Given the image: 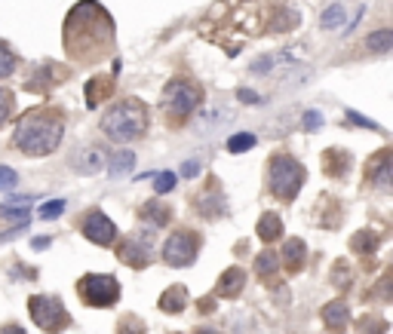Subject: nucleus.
I'll use <instances>...</instances> for the list:
<instances>
[{"instance_id":"obj_15","label":"nucleus","mask_w":393,"mask_h":334,"mask_svg":"<svg viewBox=\"0 0 393 334\" xmlns=\"http://www.w3.org/2000/svg\"><path fill=\"white\" fill-rule=\"evenodd\" d=\"M231 117H234V113L227 111V108H221V104H216V108H206V111L197 117V132H200V135L216 132V129H221L225 123H231Z\"/></svg>"},{"instance_id":"obj_41","label":"nucleus","mask_w":393,"mask_h":334,"mask_svg":"<svg viewBox=\"0 0 393 334\" xmlns=\"http://www.w3.org/2000/svg\"><path fill=\"white\" fill-rule=\"evenodd\" d=\"M0 334H25V328H19V325H6V328H0Z\"/></svg>"},{"instance_id":"obj_1","label":"nucleus","mask_w":393,"mask_h":334,"mask_svg":"<svg viewBox=\"0 0 393 334\" xmlns=\"http://www.w3.org/2000/svg\"><path fill=\"white\" fill-rule=\"evenodd\" d=\"M114 46V19L102 3L83 0L65 19V53L77 65H96Z\"/></svg>"},{"instance_id":"obj_8","label":"nucleus","mask_w":393,"mask_h":334,"mask_svg":"<svg viewBox=\"0 0 393 334\" xmlns=\"http://www.w3.org/2000/svg\"><path fill=\"white\" fill-rule=\"evenodd\" d=\"M77 291H80V301L89 307H111L120 297V282L111 273H87L77 282Z\"/></svg>"},{"instance_id":"obj_36","label":"nucleus","mask_w":393,"mask_h":334,"mask_svg":"<svg viewBox=\"0 0 393 334\" xmlns=\"http://www.w3.org/2000/svg\"><path fill=\"white\" fill-rule=\"evenodd\" d=\"M120 334H145V325H141V319H135V316H123Z\"/></svg>"},{"instance_id":"obj_19","label":"nucleus","mask_w":393,"mask_h":334,"mask_svg":"<svg viewBox=\"0 0 393 334\" xmlns=\"http://www.w3.org/2000/svg\"><path fill=\"white\" fill-rule=\"evenodd\" d=\"M304 258H307V245H304V239H289V243L283 245V261H286V270L298 273V270L304 267Z\"/></svg>"},{"instance_id":"obj_20","label":"nucleus","mask_w":393,"mask_h":334,"mask_svg":"<svg viewBox=\"0 0 393 334\" xmlns=\"http://www.w3.org/2000/svg\"><path fill=\"white\" fill-rule=\"evenodd\" d=\"M188 307V288L184 286H173L160 295V310L163 313H182Z\"/></svg>"},{"instance_id":"obj_30","label":"nucleus","mask_w":393,"mask_h":334,"mask_svg":"<svg viewBox=\"0 0 393 334\" xmlns=\"http://www.w3.org/2000/svg\"><path fill=\"white\" fill-rule=\"evenodd\" d=\"M173 187H175V175H173V172H160V175H154V194H157V196L169 194Z\"/></svg>"},{"instance_id":"obj_7","label":"nucleus","mask_w":393,"mask_h":334,"mask_svg":"<svg viewBox=\"0 0 393 334\" xmlns=\"http://www.w3.org/2000/svg\"><path fill=\"white\" fill-rule=\"evenodd\" d=\"M200 233L188 230V227H182V230H173L166 236V243H163V261H166L169 267H191L197 261L200 254Z\"/></svg>"},{"instance_id":"obj_16","label":"nucleus","mask_w":393,"mask_h":334,"mask_svg":"<svg viewBox=\"0 0 393 334\" xmlns=\"http://www.w3.org/2000/svg\"><path fill=\"white\" fill-rule=\"evenodd\" d=\"M141 218H145L151 227H166L173 221V205H166L160 196H157V200H148L141 205Z\"/></svg>"},{"instance_id":"obj_26","label":"nucleus","mask_w":393,"mask_h":334,"mask_svg":"<svg viewBox=\"0 0 393 334\" xmlns=\"http://www.w3.org/2000/svg\"><path fill=\"white\" fill-rule=\"evenodd\" d=\"M326 166H329V175H347V166H350V156L344 151H329L326 154Z\"/></svg>"},{"instance_id":"obj_9","label":"nucleus","mask_w":393,"mask_h":334,"mask_svg":"<svg viewBox=\"0 0 393 334\" xmlns=\"http://www.w3.org/2000/svg\"><path fill=\"white\" fill-rule=\"evenodd\" d=\"M117 258L123 261L126 267H132V270H145L148 264H151V258H154V236H151V230H139V233H132V236H126L123 243H120L117 248Z\"/></svg>"},{"instance_id":"obj_17","label":"nucleus","mask_w":393,"mask_h":334,"mask_svg":"<svg viewBox=\"0 0 393 334\" xmlns=\"http://www.w3.org/2000/svg\"><path fill=\"white\" fill-rule=\"evenodd\" d=\"M255 233H259L261 243H274V239L283 236V218L277 215V212H264L259 218V227H255Z\"/></svg>"},{"instance_id":"obj_23","label":"nucleus","mask_w":393,"mask_h":334,"mask_svg":"<svg viewBox=\"0 0 393 334\" xmlns=\"http://www.w3.org/2000/svg\"><path fill=\"white\" fill-rule=\"evenodd\" d=\"M390 46H393V34L387 31V28H381V31H375V34H369L366 37V49L369 53H375V55L390 53Z\"/></svg>"},{"instance_id":"obj_5","label":"nucleus","mask_w":393,"mask_h":334,"mask_svg":"<svg viewBox=\"0 0 393 334\" xmlns=\"http://www.w3.org/2000/svg\"><path fill=\"white\" fill-rule=\"evenodd\" d=\"M200 102H203V92L191 80H184V77L166 83V89H163V108L169 113V123H184V120H191L194 111L200 108Z\"/></svg>"},{"instance_id":"obj_4","label":"nucleus","mask_w":393,"mask_h":334,"mask_svg":"<svg viewBox=\"0 0 393 334\" xmlns=\"http://www.w3.org/2000/svg\"><path fill=\"white\" fill-rule=\"evenodd\" d=\"M304 178H307L304 166L292 154H274L268 160V187L277 200L292 203L298 196V190H302Z\"/></svg>"},{"instance_id":"obj_39","label":"nucleus","mask_w":393,"mask_h":334,"mask_svg":"<svg viewBox=\"0 0 393 334\" xmlns=\"http://www.w3.org/2000/svg\"><path fill=\"white\" fill-rule=\"evenodd\" d=\"M237 95H240V102H246V104H259V102H261V98H259V95H255V92H252V89H240V92H237Z\"/></svg>"},{"instance_id":"obj_25","label":"nucleus","mask_w":393,"mask_h":334,"mask_svg":"<svg viewBox=\"0 0 393 334\" xmlns=\"http://www.w3.org/2000/svg\"><path fill=\"white\" fill-rule=\"evenodd\" d=\"M255 145H259V138H255L252 132H237L227 138V151L231 154H246V151H252Z\"/></svg>"},{"instance_id":"obj_37","label":"nucleus","mask_w":393,"mask_h":334,"mask_svg":"<svg viewBox=\"0 0 393 334\" xmlns=\"http://www.w3.org/2000/svg\"><path fill=\"white\" fill-rule=\"evenodd\" d=\"M347 117H350V120H353V123H356V126H363V129H375V132H378V129H381V126H378V123H375V120H369V117H363V113H356V111H347Z\"/></svg>"},{"instance_id":"obj_33","label":"nucleus","mask_w":393,"mask_h":334,"mask_svg":"<svg viewBox=\"0 0 393 334\" xmlns=\"http://www.w3.org/2000/svg\"><path fill=\"white\" fill-rule=\"evenodd\" d=\"M62 212H65V200H53V203L40 205V218H44V221H53V218H59Z\"/></svg>"},{"instance_id":"obj_35","label":"nucleus","mask_w":393,"mask_h":334,"mask_svg":"<svg viewBox=\"0 0 393 334\" xmlns=\"http://www.w3.org/2000/svg\"><path fill=\"white\" fill-rule=\"evenodd\" d=\"M302 126H304L307 132H317V129H323V113H320V111H304Z\"/></svg>"},{"instance_id":"obj_24","label":"nucleus","mask_w":393,"mask_h":334,"mask_svg":"<svg viewBox=\"0 0 393 334\" xmlns=\"http://www.w3.org/2000/svg\"><path fill=\"white\" fill-rule=\"evenodd\" d=\"M255 270H259L261 276H274L277 270H280V258H277L274 248H264L259 258H255Z\"/></svg>"},{"instance_id":"obj_3","label":"nucleus","mask_w":393,"mask_h":334,"mask_svg":"<svg viewBox=\"0 0 393 334\" xmlns=\"http://www.w3.org/2000/svg\"><path fill=\"white\" fill-rule=\"evenodd\" d=\"M148 120H151V113H148V104L141 102V98H120V102H114L108 111H105L102 117V132L108 135V138L120 141V145H126V141H135L141 138V135L148 132Z\"/></svg>"},{"instance_id":"obj_27","label":"nucleus","mask_w":393,"mask_h":334,"mask_svg":"<svg viewBox=\"0 0 393 334\" xmlns=\"http://www.w3.org/2000/svg\"><path fill=\"white\" fill-rule=\"evenodd\" d=\"M347 19L344 6H329V10L320 16V28H326V31H335V28H341Z\"/></svg>"},{"instance_id":"obj_2","label":"nucleus","mask_w":393,"mask_h":334,"mask_svg":"<svg viewBox=\"0 0 393 334\" xmlns=\"http://www.w3.org/2000/svg\"><path fill=\"white\" fill-rule=\"evenodd\" d=\"M62 135H65V120L55 108H34L25 111V117L16 123L12 145L25 156H46L59 151Z\"/></svg>"},{"instance_id":"obj_34","label":"nucleus","mask_w":393,"mask_h":334,"mask_svg":"<svg viewBox=\"0 0 393 334\" xmlns=\"http://www.w3.org/2000/svg\"><path fill=\"white\" fill-rule=\"evenodd\" d=\"M19 184V172L10 166H0V190H12Z\"/></svg>"},{"instance_id":"obj_12","label":"nucleus","mask_w":393,"mask_h":334,"mask_svg":"<svg viewBox=\"0 0 393 334\" xmlns=\"http://www.w3.org/2000/svg\"><path fill=\"white\" fill-rule=\"evenodd\" d=\"M71 169L77 175H98L105 169V154L98 147H80L71 154Z\"/></svg>"},{"instance_id":"obj_28","label":"nucleus","mask_w":393,"mask_h":334,"mask_svg":"<svg viewBox=\"0 0 393 334\" xmlns=\"http://www.w3.org/2000/svg\"><path fill=\"white\" fill-rule=\"evenodd\" d=\"M350 245L356 248V252H375L378 248V233H369V230H360V233H353V239H350Z\"/></svg>"},{"instance_id":"obj_29","label":"nucleus","mask_w":393,"mask_h":334,"mask_svg":"<svg viewBox=\"0 0 393 334\" xmlns=\"http://www.w3.org/2000/svg\"><path fill=\"white\" fill-rule=\"evenodd\" d=\"M16 74V55L6 44H0V77H10Z\"/></svg>"},{"instance_id":"obj_38","label":"nucleus","mask_w":393,"mask_h":334,"mask_svg":"<svg viewBox=\"0 0 393 334\" xmlns=\"http://www.w3.org/2000/svg\"><path fill=\"white\" fill-rule=\"evenodd\" d=\"M200 169H203V163H200V160H188V163L182 166V175H184V178H197Z\"/></svg>"},{"instance_id":"obj_14","label":"nucleus","mask_w":393,"mask_h":334,"mask_svg":"<svg viewBox=\"0 0 393 334\" xmlns=\"http://www.w3.org/2000/svg\"><path fill=\"white\" fill-rule=\"evenodd\" d=\"M295 55L292 53H268V55H259V59L249 65L255 77H264V74H277V68H289Z\"/></svg>"},{"instance_id":"obj_6","label":"nucleus","mask_w":393,"mask_h":334,"mask_svg":"<svg viewBox=\"0 0 393 334\" xmlns=\"http://www.w3.org/2000/svg\"><path fill=\"white\" fill-rule=\"evenodd\" d=\"M28 313H31V319L37 322V328H44L49 334H59L68 328V310L65 304L59 301V297H49V295H31V301H28Z\"/></svg>"},{"instance_id":"obj_10","label":"nucleus","mask_w":393,"mask_h":334,"mask_svg":"<svg viewBox=\"0 0 393 334\" xmlns=\"http://www.w3.org/2000/svg\"><path fill=\"white\" fill-rule=\"evenodd\" d=\"M80 230H83V236H87L89 243H96V245H102V248L114 245V239H117V224H114L111 218L105 215V212H98V209L87 212Z\"/></svg>"},{"instance_id":"obj_13","label":"nucleus","mask_w":393,"mask_h":334,"mask_svg":"<svg viewBox=\"0 0 393 334\" xmlns=\"http://www.w3.org/2000/svg\"><path fill=\"white\" fill-rule=\"evenodd\" d=\"M243 288H246V270H243V267H227L225 273L218 276L216 295L218 297H237Z\"/></svg>"},{"instance_id":"obj_32","label":"nucleus","mask_w":393,"mask_h":334,"mask_svg":"<svg viewBox=\"0 0 393 334\" xmlns=\"http://www.w3.org/2000/svg\"><path fill=\"white\" fill-rule=\"evenodd\" d=\"M12 108H16V102H12V92L0 89V126H3L6 120L12 117Z\"/></svg>"},{"instance_id":"obj_11","label":"nucleus","mask_w":393,"mask_h":334,"mask_svg":"<svg viewBox=\"0 0 393 334\" xmlns=\"http://www.w3.org/2000/svg\"><path fill=\"white\" fill-rule=\"evenodd\" d=\"M366 175L381 194H390V187H393V151L390 147H384V151H378L372 156L366 166Z\"/></svg>"},{"instance_id":"obj_22","label":"nucleus","mask_w":393,"mask_h":334,"mask_svg":"<svg viewBox=\"0 0 393 334\" xmlns=\"http://www.w3.org/2000/svg\"><path fill=\"white\" fill-rule=\"evenodd\" d=\"M132 166H135V154H132V151H117V154L111 156V160H105V169H111L114 178L126 175Z\"/></svg>"},{"instance_id":"obj_18","label":"nucleus","mask_w":393,"mask_h":334,"mask_svg":"<svg viewBox=\"0 0 393 334\" xmlns=\"http://www.w3.org/2000/svg\"><path fill=\"white\" fill-rule=\"evenodd\" d=\"M320 316H323V322H326L329 331H341L347 325V304L344 301H329Z\"/></svg>"},{"instance_id":"obj_42","label":"nucleus","mask_w":393,"mask_h":334,"mask_svg":"<svg viewBox=\"0 0 393 334\" xmlns=\"http://www.w3.org/2000/svg\"><path fill=\"white\" fill-rule=\"evenodd\" d=\"M194 334H218V331H216V328H197Z\"/></svg>"},{"instance_id":"obj_31","label":"nucleus","mask_w":393,"mask_h":334,"mask_svg":"<svg viewBox=\"0 0 393 334\" xmlns=\"http://www.w3.org/2000/svg\"><path fill=\"white\" fill-rule=\"evenodd\" d=\"M295 25H298V12L283 10L280 16H277V22L270 25V31H289V28H295Z\"/></svg>"},{"instance_id":"obj_40","label":"nucleus","mask_w":393,"mask_h":334,"mask_svg":"<svg viewBox=\"0 0 393 334\" xmlns=\"http://www.w3.org/2000/svg\"><path fill=\"white\" fill-rule=\"evenodd\" d=\"M49 243H53L49 236H37V239H34V248H37V252H44V248H46Z\"/></svg>"},{"instance_id":"obj_21","label":"nucleus","mask_w":393,"mask_h":334,"mask_svg":"<svg viewBox=\"0 0 393 334\" xmlns=\"http://www.w3.org/2000/svg\"><path fill=\"white\" fill-rule=\"evenodd\" d=\"M111 89H114V77H92L87 86V104L96 108L98 102H105L111 95Z\"/></svg>"}]
</instances>
